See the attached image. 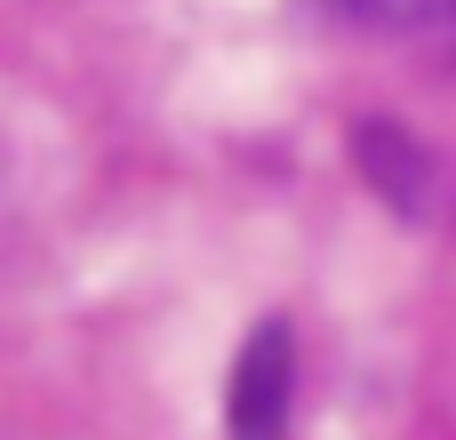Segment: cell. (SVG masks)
<instances>
[{
    "label": "cell",
    "instance_id": "2",
    "mask_svg": "<svg viewBox=\"0 0 456 440\" xmlns=\"http://www.w3.org/2000/svg\"><path fill=\"white\" fill-rule=\"evenodd\" d=\"M313 16L345 24V32H456V0H305Z\"/></svg>",
    "mask_w": 456,
    "mask_h": 440
},
{
    "label": "cell",
    "instance_id": "1",
    "mask_svg": "<svg viewBox=\"0 0 456 440\" xmlns=\"http://www.w3.org/2000/svg\"><path fill=\"white\" fill-rule=\"evenodd\" d=\"M224 425H232V440H297V345H289L281 321H265L240 345Z\"/></svg>",
    "mask_w": 456,
    "mask_h": 440
}]
</instances>
